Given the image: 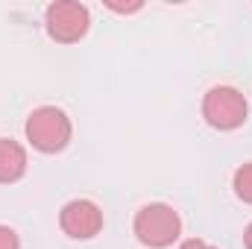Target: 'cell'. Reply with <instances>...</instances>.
Segmentation results:
<instances>
[{"instance_id":"2","label":"cell","mask_w":252,"mask_h":249,"mask_svg":"<svg viewBox=\"0 0 252 249\" xmlns=\"http://www.w3.org/2000/svg\"><path fill=\"white\" fill-rule=\"evenodd\" d=\"M24 132H27V141L38 153H62L64 147L70 144L73 126H70V118L64 115L62 109H56V106H38L27 118Z\"/></svg>"},{"instance_id":"3","label":"cell","mask_w":252,"mask_h":249,"mask_svg":"<svg viewBox=\"0 0 252 249\" xmlns=\"http://www.w3.org/2000/svg\"><path fill=\"white\" fill-rule=\"evenodd\" d=\"M247 97L232 88V85H214L205 97H202V118L205 124L220 129V132H232L247 121Z\"/></svg>"},{"instance_id":"10","label":"cell","mask_w":252,"mask_h":249,"mask_svg":"<svg viewBox=\"0 0 252 249\" xmlns=\"http://www.w3.org/2000/svg\"><path fill=\"white\" fill-rule=\"evenodd\" d=\"M244 244H247V249H252V223L247 226V232H244Z\"/></svg>"},{"instance_id":"5","label":"cell","mask_w":252,"mask_h":249,"mask_svg":"<svg viewBox=\"0 0 252 249\" xmlns=\"http://www.w3.org/2000/svg\"><path fill=\"white\" fill-rule=\"evenodd\" d=\"M59 226L73 241H91L103 229V211L91 199H70L59 211Z\"/></svg>"},{"instance_id":"1","label":"cell","mask_w":252,"mask_h":249,"mask_svg":"<svg viewBox=\"0 0 252 249\" xmlns=\"http://www.w3.org/2000/svg\"><path fill=\"white\" fill-rule=\"evenodd\" d=\"M135 238L150 249H167L173 247V241H179L182 235V220L179 214L164 205V202H150L135 214Z\"/></svg>"},{"instance_id":"4","label":"cell","mask_w":252,"mask_h":249,"mask_svg":"<svg viewBox=\"0 0 252 249\" xmlns=\"http://www.w3.org/2000/svg\"><path fill=\"white\" fill-rule=\"evenodd\" d=\"M88 24H91V15L82 3L76 0H56L47 6L44 12V27H47V35L59 44H73L79 41L85 32H88Z\"/></svg>"},{"instance_id":"6","label":"cell","mask_w":252,"mask_h":249,"mask_svg":"<svg viewBox=\"0 0 252 249\" xmlns=\"http://www.w3.org/2000/svg\"><path fill=\"white\" fill-rule=\"evenodd\" d=\"M24 173H27V150L12 138H0V185L18 182Z\"/></svg>"},{"instance_id":"9","label":"cell","mask_w":252,"mask_h":249,"mask_svg":"<svg viewBox=\"0 0 252 249\" xmlns=\"http://www.w3.org/2000/svg\"><path fill=\"white\" fill-rule=\"evenodd\" d=\"M179 249H217V247H211L208 241H199V238H190V241H185Z\"/></svg>"},{"instance_id":"7","label":"cell","mask_w":252,"mask_h":249,"mask_svg":"<svg viewBox=\"0 0 252 249\" xmlns=\"http://www.w3.org/2000/svg\"><path fill=\"white\" fill-rule=\"evenodd\" d=\"M232 185H235L238 199H244L247 205H252V161L235 170V179H232Z\"/></svg>"},{"instance_id":"8","label":"cell","mask_w":252,"mask_h":249,"mask_svg":"<svg viewBox=\"0 0 252 249\" xmlns=\"http://www.w3.org/2000/svg\"><path fill=\"white\" fill-rule=\"evenodd\" d=\"M0 249H21V241H18L15 229H9V226H0Z\"/></svg>"}]
</instances>
